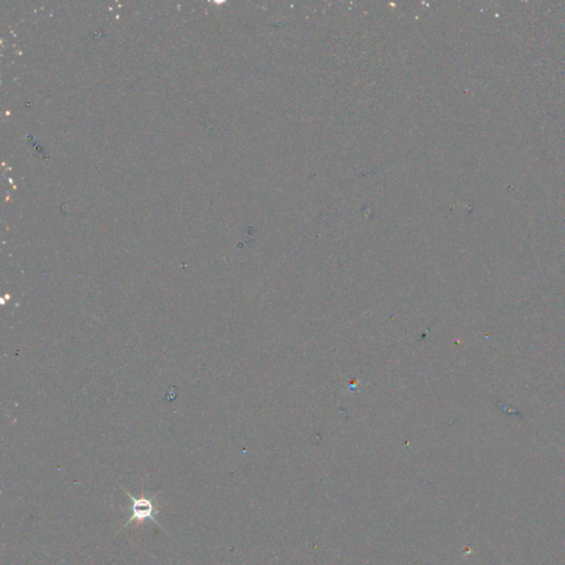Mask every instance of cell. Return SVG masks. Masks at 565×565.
I'll list each match as a JSON object with an SVG mask.
<instances>
[{
  "label": "cell",
  "instance_id": "6da1fadb",
  "mask_svg": "<svg viewBox=\"0 0 565 565\" xmlns=\"http://www.w3.org/2000/svg\"><path fill=\"white\" fill-rule=\"evenodd\" d=\"M123 490L126 492L127 496L130 499V506L128 507L130 517L124 523V527L130 526V523L135 522V521L140 522V521L151 520L153 522L156 523L157 526L163 528L156 519V515L159 513V511L156 508V504H155V499H156L158 494H155L151 497L136 498L130 492H127L126 489L123 488Z\"/></svg>",
  "mask_w": 565,
  "mask_h": 565
}]
</instances>
